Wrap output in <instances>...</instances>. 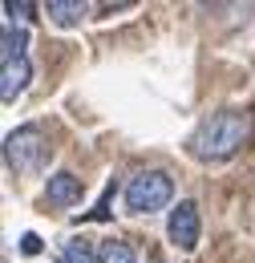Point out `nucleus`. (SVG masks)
Returning a JSON list of instances; mask_svg holds the SVG:
<instances>
[{
	"label": "nucleus",
	"instance_id": "obj_10",
	"mask_svg": "<svg viewBox=\"0 0 255 263\" xmlns=\"http://www.w3.org/2000/svg\"><path fill=\"white\" fill-rule=\"evenodd\" d=\"M61 263H97V259L89 255V247H85V243H69V247H65V255H61Z\"/></svg>",
	"mask_w": 255,
	"mask_h": 263
},
{
	"label": "nucleus",
	"instance_id": "obj_5",
	"mask_svg": "<svg viewBox=\"0 0 255 263\" xmlns=\"http://www.w3.org/2000/svg\"><path fill=\"white\" fill-rule=\"evenodd\" d=\"M45 198H49L53 206H73V202H81V178H77V174H69V170L49 174Z\"/></svg>",
	"mask_w": 255,
	"mask_h": 263
},
{
	"label": "nucleus",
	"instance_id": "obj_12",
	"mask_svg": "<svg viewBox=\"0 0 255 263\" xmlns=\"http://www.w3.org/2000/svg\"><path fill=\"white\" fill-rule=\"evenodd\" d=\"M21 247H25L29 255H37V251H41V239H37V235H25V243H21Z\"/></svg>",
	"mask_w": 255,
	"mask_h": 263
},
{
	"label": "nucleus",
	"instance_id": "obj_2",
	"mask_svg": "<svg viewBox=\"0 0 255 263\" xmlns=\"http://www.w3.org/2000/svg\"><path fill=\"white\" fill-rule=\"evenodd\" d=\"M4 162H8V170H16V174L41 170V166L49 162V138L37 130V126L8 130V138H4Z\"/></svg>",
	"mask_w": 255,
	"mask_h": 263
},
{
	"label": "nucleus",
	"instance_id": "obj_9",
	"mask_svg": "<svg viewBox=\"0 0 255 263\" xmlns=\"http://www.w3.org/2000/svg\"><path fill=\"white\" fill-rule=\"evenodd\" d=\"M25 45H29V33L25 29H4V61H21L25 57Z\"/></svg>",
	"mask_w": 255,
	"mask_h": 263
},
{
	"label": "nucleus",
	"instance_id": "obj_8",
	"mask_svg": "<svg viewBox=\"0 0 255 263\" xmlns=\"http://www.w3.org/2000/svg\"><path fill=\"white\" fill-rule=\"evenodd\" d=\"M97 263H134V251H130V243H122V239H105L101 251H97Z\"/></svg>",
	"mask_w": 255,
	"mask_h": 263
},
{
	"label": "nucleus",
	"instance_id": "obj_4",
	"mask_svg": "<svg viewBox=\"0 0 255 263\" xmlns=\"http://www.w3.org/2000/svg\"><path fill=\"white\" fill-rule=\"evenodd\" d=\"M170 243L183 247V251H191L194 243H198V211H194L191 198H183L170 211Z\"/></svg>",
	"mask_w": 255,
	"mask_h": 263
},
{
	"label": "nucleus",
	"instance_id": "obj_3",
	"mask_svg": "<svg viewBox=\"0 0 255 263\" xmlns=\"http://www.w3.org/2000/svg\"><path fill=\"white\" fill-rule=\"evenodd\" d=\"M170 198H174V182L162 170H138L126 182V206L134 215H154L162 206H170Z\"/></svg>",
	"mask_w": 255,
	"mask_h": 263
},
{
	"label": "nucleus",
	"instance_id": "obj_11",
	"mask_svg": "<svg viewBox=\"0 0 255 263\" xmlns=\"http://www.w3.org/2000/svg\"><path fill=\"white\" fill-rule=\"evenodd\" d=\"M4 12H8V16L29 21V16H32V4H29V0H8V4H4Z\"/></svg>",
	"mask_w": 255,
	"mask_h": 263
},
{
	"label": "nucleus",
	"instance_id": "obj_7",
	"mask_svg": "<svg viewBox=\"0 0 255 263\" xmlns=\"http://www.w3.org/2000/svg\"><path fill=\"white\" fill-rule=\"evenodd\" d=\"M45 12H49L57 25H81L85 12H89V4H81V0H49Z\"/></svg>",
	"mask_w": 255,
	"mask_h": 263
},
{
	"label": "nucleus",
	"instance_id": "obj_6",
	"mask_svg": "<svg viewBox=\"0 0 255 263\" xmlns=\"http://www.w3.org/2000/svg\"><path fill=\"white\" fill-rule=\"evenodd\" d=\"M29 77H32V69H29L25 57H21V61H4V69H0V98H4V101H16L21 93H25Z\"/></svg>",
	"mask_w": 255,
	"mask_h": 263
},
{
	"label": "nucleus",
	"instance_id": "obj_1",
	"mask_svg": "<svg viewBox=\"0 0 255 263\" xmlns=\"http://www.w3.org/2000/svg\"><path fill=\"white\" fill-rule=\"evenodd\" d=\"M247 134H251L247 114H239V109H219V114H211V118L191 134L187 150H191L198 162H227V158H235V154L243 150Z\"/></svg>",
	"mask_w": 255,
	"mask_h": 263
}]
</instances>
